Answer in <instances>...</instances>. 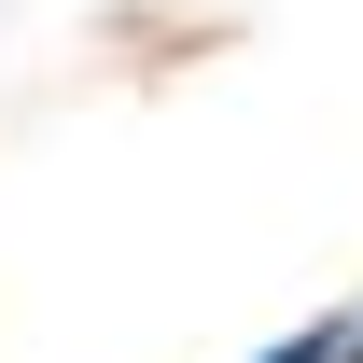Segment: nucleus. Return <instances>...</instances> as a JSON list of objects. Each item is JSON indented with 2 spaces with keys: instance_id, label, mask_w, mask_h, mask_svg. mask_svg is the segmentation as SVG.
<instances>
[{
  "instance_id": "f257e3e1",
  "label": "nucleus",
  "mask_w": 363,
  "mask_h": 363,
  "mask_svg": "<svg viewBox=\"0 0 363 363\" xmlns=\"http://www.w3.org/2000/svg\"><path fill=\"white\" fill-rule=\"evenodd\" d=\"M335 350H350V335H335V321H308V335H279L266 363H335Z\"/></svg>"
},
{
  "instance_id": "f03ea898",
  "label": "nucleus",
  "mask_w": 363,
  "mask_h": 363,
  "mask_svg": "<svg viewBox=\"0 0 363 363\" xmlns=\"http://www.w3.org/2000/svg\"><path fill=\"white\" fill-rule=\"evenodd\" d=\"M335 363H363V335H350V350H335Z\"/></svg>"
}]
</instances>
